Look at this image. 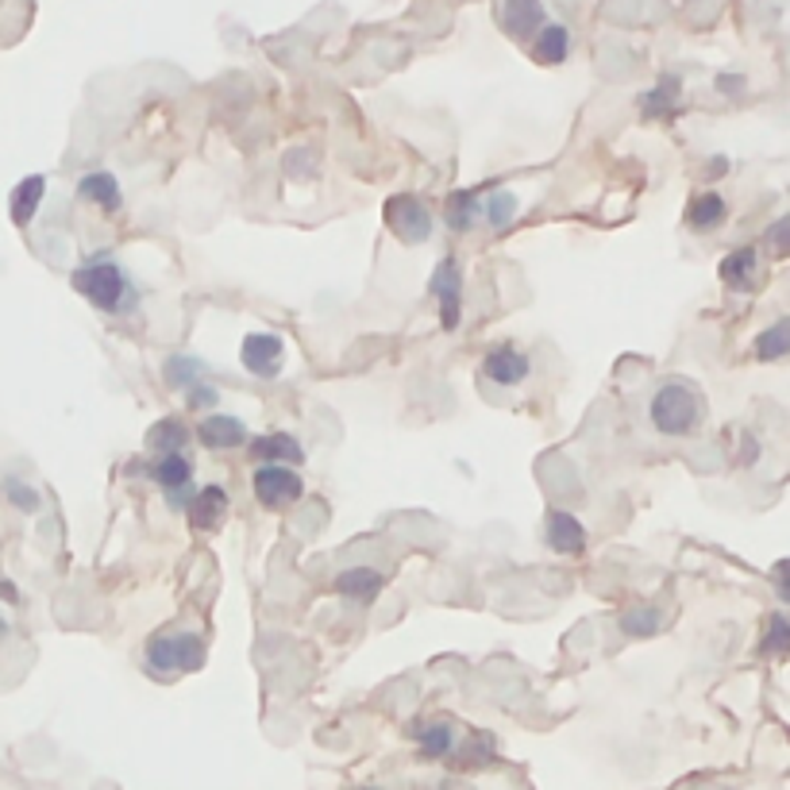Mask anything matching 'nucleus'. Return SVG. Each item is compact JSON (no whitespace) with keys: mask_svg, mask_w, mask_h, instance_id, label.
Wrapping results in <instances>:
<instances>
[{"mask_svg":"<svg viewBox=\"0 0 790 790\" xmlns=\"http://www.w3.org/2000/svg\"><path fill=\"white\" fill-rule=\"evenodd\" d=\"M0 601H20V590H15V586L8 583L4 575H0Z\"/></svg>","mask_w":790,"mask_h":790,"instance_id":"nucleus-36","label":"nucleus"},{"mask_svg":"<svg viewBox=\"0 0 790 790\" xmlns=\"http://www.w3.org/2000/svg\"><path fill=\"white\" fill-rule=\"evenodd\" d=\"M185 513H190L193 529H201V532L221 529L224 517H228V494H224V487L209 482V487L193 490V498H190V505H185Z\"/></svg>","mask_w":790,"mask_h":790,"instance_id":"nucleus-11","label":"nucleus"},{"mask_svg":"<svg viewBox=\"0 0 790 790\" xmlns=\"http://www.w3.org/2000/svg\"><path fill=\"white\" fill-rule=\"evenodd\" d=\"M4 632H8V624H4V621H0V637H4Z\"/></svg>","mask_w":790,"mask_h":790,"instance_id":"nucleus-37","label":"nucleus"},{"mask_svg":"<svg viewBox=\"0 0 790 790\" xmlns=\"http://www.w3.org/2000/svg\"><path fill=\"white\" fill-rule=\"evenodd\" d=\"M151 479L159 482L167 494H178V490H193V459L185 451H170V456H159L151 467Z\"/></svg>","mask_w":790,"mask_h":790,"instance_id":"nucleus-18","label":"nucleus"},{"mask_svg":"<svg viewBox=\"0 0 790 790\" xmlns=\"http://www.w3.org/2000/svg\"><path fill=\"white\" fill-rule=\"evenodd\" d=\"M505 31L517 39H529L536 35L540 28H544V4L540 0H505Z\"/></svg>","mask_w":790,"mask_h":790,"instance_id":"nucleus-20","label":"nucleus"},{"mask_svg":"<svg viewBox=\"0 0 790 790\" xmlns=\"http://www.w3.org/2000/svg\"><path fill=\"white\" fill-rule=\"evenodd\" d=\"M201 374H205V363H201V359L178 355V359H170V363H167V386L190 389L193 382H201Z\"/></svg>","mask_w":790,"mask_h":790,"instance_id":"nucleus-28","label":"nucleus"},{"mask_svg":"<svg viewBox=\"0 0 790 790\" xmlns=\"http://www.w3.org/2000/svg\"><path fill=\"white\" fill-rule=\"evenodd\" d=\"M444 221H448L451 232H471L482 221L479 198L471 190H451L448 201H444Z\"/></svg>","mask_w":790,"mask_h":790,"instance_id":"nucleus-21","label":"nucleus"},{"mask_svg":"<svg viewBox=\"0 0 790 790\" xmlns=\"http://www.w3.org/2000/svg\"><path fill=\"white\" fill-rule=\"evenodd\" d=\"M752 355L760 359V363H779V359H787L790 355V320H776L771 328H764V332L756 335Z\"/></svg>","mask_w":790,"mask_h":790,"instance_id":"nucleus-24","label":"nucleus"},{"mask_svg":"<svg viewBox=\"0 0 790 790\" xmlns=\"http://www.w3.org/2000/svg\"><path fill=\"white\" fill-rule=\"evenodd\" d=\"M428 293L440 301V328L444 332H456L459 317H463V274H459V259H440L433 281H428Z\"/></svg>","mask_w":790,"mask_h":790,"instance_id":"nucleus-6","label":"nucleus"},{"mask_svg":"<svg viewBox=\"0 0 790 790\" xmlns=\"http://www.w3.org/2000/svg\"><path fill=\"white\" fill-rule=\"evenodd\" d=\"M787 232H790V221H787V216H783V221H776V224H771V228H768V244H771V252H776L779 259H783V255L790 252Z\"/></svg>","mask_w":790,"mask_h":790,"instance_id":"nucleus-33","label":"nucleus"},{"mask_svg":"<svg viewBox=\"0 0 790 790\" xmlns=\"http://www.w3.org/2000/svg\"><path fill=\"white\" fill-rule=\"evenodd\" d=\"M663 624V613L660 609H648V606H632L621 613V632L624 637H652V632H660Z\"/></svg>","mask_w":790,"mask_h":790,"instance_id":"nucleus-27","label":"nucleus"},{"mask_svg":"<svg viewBox=\"0 0 790 790\" xmlns=\"http://www.w3.org/2000/svg\"><path fill=\"white\" fill-rule=\"evenodd\" d=\"M717 274H722V281L729 289H740V293L756 289V281H760V259H756V247H740V252L725 255L722 266H717Z\"/></svg>","mask_w":790,"mask_h":790,"instance_id":"nucleus-17","label":"nucleus"},{"mask_svg":"<svg viewBox=\"0 0 790 790\" xmlns=\"http://www.w3.org/2000/svg\"><path fill=\"white\" fill-rule=\"evenodd\" d=\"M760 652L764 655H787L790 652V621H787V613H771L768 637L760 640Z\"/></svg>","mask_w":790,"mask_h":790,"instance_id":"nucleus-29","label":"nucleus"},{"mask_svg":"<svg viewBox=\"0 0 790 790\" xmlns=\"http://www.w3.org/2000/svg\"><path fill=\"white\" fill-rule=\"evenodd\" d=\"M544 540H547V547L559 552V555H583L586 552V529L575 513H563V510L547 513L544 517Z\"/></svg>","mask_w":790,"mask_h":790,"instance_id":"nucleus-10","label":"nucleus"},{"mask_svg":"<svg viewBox=\"0 0 790 790\" xmlns=\"http://www.w3.org/2000/svg\"><path fill=\"white\" fill-rule=\"evenodd\" d=\"M382 216H386V228L394 232L405 247L428 244V236H433L436 228L433 209L420 198H413V193H394V198L386 201V209H382Z\"/></svg>","mask_w":790,"mask_h":790,"instance_id":"nucleus-4","label":"nucleus"},{"mask_svg":"<svg viewBox=\"0 0 790 790\" xmlns=\"http://www.w3.org/2000/svg\"><path fill=\"white\" fill-rule=\"evenodd\" d=\"M675 105H679V77H663V82L644 97V116L660 120V116L675 113Z\"/></svg>","mask_w":790,"mask_h":790,"instance_id":"nucleus-26","label":"nucleus"},{"mask_svg":"<svg viewBox=\"0 0 790 790\" xmlns=\"http://www.w3.org/2000/svg\"><path fill=\"white\" fill-rule=\"evenodd\" d=\"M482 221H487L494 232H505L513 221H517V198H513L510 190L490 193V201L482 205Z\"/></svg>","mask_w":790,"mask_h":790,"instance_id":"nucleus-25","label":"nucleus"},{"mask_svg":"<svg viewBox=\"0 0 790 790\" xmlns=\"http://www.w3.org/2000/svg\"><path fill=\"white\" fill-rule=\"evenodd\" d=\"M70 286H74V293H82L93 309L108 312V317H128L139 305V289L136 281H131V274L113 259L82 263L70 274Z\"/></svg>","mask_w":790,"mask_h":790,"instance_id":"nucleus-1","label":"nucleus"},{"mask_svg":"<svg viewBox=\"0 0 790 790\" xmlns=\"http://www.w3.org/2000/svg\"><path fill=\"white\" fill-rule=\"evenodd\" d=\"M247 444H252V459L259 467L305 463V448L289 433H266V436H259V440H247Z\"/></svg>","mask_w":790,"mask_h":790,"instance_id":"nucleus-14","label":"nucleus"},{"mask_svg":"<svg viewBox=\"0 0 790 790\" xmlns=\"http://www.w3.org/2000/svg\"><path fill=\"white\" fill-rule=\"evenodd\" d=\"M205 637L193 629H170L151 637L147 644V668L159 679H178V675H193V671L205 668Z\"/></svg>","mask_w":790,"mask_h":790,"instance_id":"nucleus-3","label":"nucleus"},{"mask_svg":"<svg viewBox=\"0 0 790 790\" xmlns=\"http://www.w3.org/2000/svg\"><path fill=\"white\" fill-rule=\"evenodd\" d=\"M77 201H85V205H97L100 213H120L124 209V193H120V182H116L113 170H89V174L77 178Z\"/></svg>","mask_w":790,"mask_h":790,"instance_id":"nucleus-9","label":"nucleus"},{"mask_svg":"<svg viewBox=\"0 0 790 790\" xmlns=\"http://www.w3.org/2000/svg\"><path fill=\"white\" fill-rule=\"evenodd\" d=\"M648 420L660 436H694L702 425H706V397H702L698 386L683 378H668L660 389L652 394V405H648Z\"/></svg>","mask_w":790,"mask_h":790,"instance_id":"nucleus-2","label":"nucleus"},{"mask_svg":"<svg viewBox=\"0 0 790 790\" xmlns=\"http://www.w3.org/2000/svg\"><path fill=\"white\" fill-rule=\"evenodd\" d=\"M355 790H378V787H355Z\"/></svg>","mask_w":790,"mask_h":790,"instance_id":"nucleus-38","label":"nucleus"},{"mask_svg":"<svg viewBox=\"0 0 790 790\" xmlns=\"http://www.w3.org/2000/svg\"><path fill=\"white\" fill-rule=\"evenodd\" d=\"M198 440L205 444L209 451H236V448H244L252 436H247V425L239 417H224V413H213V417L201 420Z\"/></svg>","mask_w":790,"mask_h":790,"instance_id":"nucleus-12","label":"nucleus"},{"mask_svg":"<svg viewBox=\"0 0 790 790\" xmlns=\"http://www.w3.org/2000/svg\"><path fill=\"white\" fill-rule=\"evenodd\" d=\"M239 363L247 366V374L255 378H278L281 363H286V343L274 332H252L239 348Z\"/></svg>","mask_w":790,"mask_h":790,"instance_id":"nucleus-7","label":"nucleus"},{"mask_svg":"<svg viewBox=\"0 0 790 790\" xmlns=\"http://www.w3.org/2000/svg\"><path fill=\"white\" fill-rule=\"evenodd\" d=\"M570 51V35L563 23H544V28L536 31V39H532V58L540 62V66H559L563 58H567Z\"/></svg>","mask_w":790,"mask_h":790,"instance_id":"nucleus-19","label":"nucleus"},{"mask_svg":"<svg viewBox=\"0 0 790 790\" xmlns=\"http://www.w3.org/2000/svg\"><path fill=\"white\" fill-rule=\"evenodd\" d=\"M190 444V428H185L182 417H162L159 425L147 433V448H154L159 456H170V451H185Z\"/></svg>","mask_w":790,"mask_h":790,"instance_id":"nucleus-23","label":"nucleus"},{"mask_svg":"<svg viewBox=\"0 0 790 790\" xmlns=\"http://www.w3.org/2000/svg\"><path fill=\"white\" fill-rule=\"evenodd\" d=\"M43 193H46V178L43 174H28L20 185H15L12 198H8V216H12L15 228H31L39 205H43Z\"/></svg>","mask_w":790,"mask_h":790,"instance_id":"nucleus-16","label":"nucleus"},{"mask_svg":"<svg viewBox=\"0 0 790 790\" xmlns=\"http://www.w3.org/2000/svg\"><path fill=\"white\" fill-rule=\"evenodd\" d=\"M417 745H420V756H425V760H448V756L459 752L456 725H451V722L425 725V729H420V737H417Z\"/></svg>","mask_w":790,"mask_h":790,"instance_id":"nucleus-22","label":"nucleus"},{"mask_svg":"<svg viewBox=\"0 0 790 790\" xmlns=\"http://www.w3.org/2000/svg\"><path fill=\"white\" fill-rule=\"evenodd\" d=\"M787 570H790V563L779 559V563H776V590H779V598H783V601H787V594H790V590H787Z\"/></svg>","mask_w":790,"mask_h":790,"instance_id":"nucleus-34","label":"nucleus"},{"mask_svg":"<svg viewBox=\"0 0 790 790\" xmlns=\"http://www.w3.org/2000/svg\"><path fill=\"white\" fill-rule=\"evenodd\" d=\"M216 402H221V389L216 386H205V382H193L190 386V409H213Z\"/></svg>","mask_w":790,"mask_h":790,"instance_id":"nucleus-32","label":"nucleus"},{"mask_svg":"<svg viewBox=\"0 0 790 790\" xmlns=\"http://www.w3.org/2000/svg\"><path fill=\"white\" fill-rule=\"evenodd\" d=\"M717 89H722V93H740V89H745V77L722 74V77H717Z\"/></svg>","mask_w":790,"mask_h":790,"instance_id":"nucleus-35","label":"nucleus"},{"mask_svg":"<svg viewBox=\"0 0 790 790\" xmlns=\"http://www.w3.org/2000/svg\"><path fill=\"white\" fill-rule=\"evenodd\" d=\"M252 490L263 510H289L305 498V482L293 467H255Z\"/></svg>","mask_w":790,"mask_h":790,"instance_id":"nucleus-5","label":"nucleus"},{"mask_svg":"<svg viewBox=\"0 0 790 790\" xmlns=\"http://www.w3.org/2000/svg\"><path fill=\"white\" fill-rule=\"evenodd\" d=\"M4 498H8V502H12L20 513H39V505H43V498H39L35 490L28 487V482H15V479L4 482Z\"/></svg>","mask_w":790,"mask_h":790,"instance_id":"nucleus-30","label":"nucleus"},{"mask_svg":"<svg viewBox=\"0 0 790 790\" xmlns=\"http://www.w3.org/2000/svg\"><path fill=\"white\" fill-rule=\"evenodd\" d=\"M482 374H487V382H494V386L513 389L532 374V363L521 348H513V343H498V348H490L487 359H482Z\"/></svg>","mask_w":790,"mask_h":790,"instance_id":"nucleus-8","label":"nucleus"},{"mask_svg":"<svg viewBox=\"0 0 790 790\" xmlns=\"http://www.w3.org/2000/svg\"><path fill=\"white\" fill-rule=\"evenodd\" d=\"M725 221H729V205H725V198H722V193H714V190L694 193L691 205H686V228L698 232V236H709V232H717Z\"/></svg>","mask_w":790,"mask_h":790,"instance_id":"nucleus-15","label":"nucleus"},{"mask_svg":"<svg viewBox=\"0 0 790 790\" xmlns=\"http://www.w3.org/2000/svg\"><path fill=\"white\" fill-rule=\"evenodd\" d=\"M335 594L348 601H359V606H371L382 590H386V575L374 567H348L335 575Z\"/></svg>","mask_w":790,"mask_h":790,"instance_id":"nucleus-13","label":"nucleus"},{"mask_svg":"<svg viewBox=\"0 0 790 790\" xmlns=\"http://www.w3.org/2000/svg\"><path fill=\"white\" fill-rule=\"evenodd\" d=\"M494 760V740H490V733H482V737H471V745L463 748V756H459V764L463 768H482V764Z\"/></svg>","mask_w":790,"mask_h":790,"instance_id":"nucleus-31","label":"nucleus"}]
</instances>
